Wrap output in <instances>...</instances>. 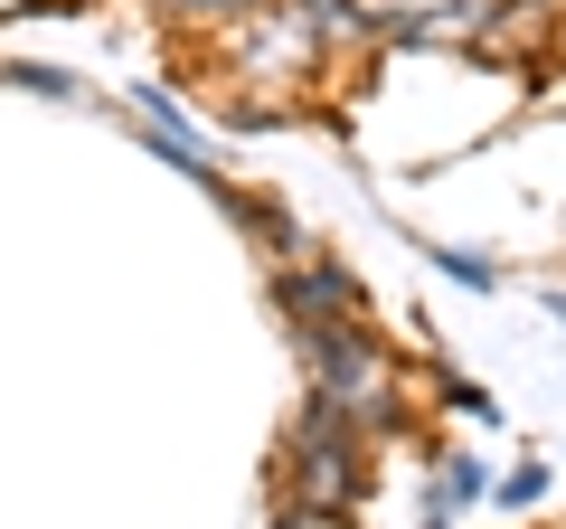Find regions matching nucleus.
<instances>
[{"mask_svg": "<svg viewBox=\"0 0 566 529\" xmlns=\"http://www.w3.org/2000/svg\"><path fill=\"white\" fill-rule=\"evenodd\" d=\"M472 501H482V464H472V454H444V464L424 473V510H416V529H453Z\"/></svg>", "mask_w": 566, "mask_h": 529, "instance_id": "423d86ee", "label": "nucleus"}, {"mask_svg": "<svg viewBox=\"0 0 566 529\" xmlns=\"http://www.w3.org/2000/svg\"><path fill=\"white\" fill-rule=\"evenodd\" d=\"M283 529H322V520H303V510H293V520H283Z\"/></svg>", "mask_w": 566, "mask_h": 529, "instance_id": "ddd939ff", "label": "nucleus"}, {"mask_svg": "<svg viewBox=\"0 0 566 529\" xmlns=\"http://www.w3.org/2000/svg\"><path fill=\"white\" fill-rule=\"evenodd\" d=\"M218 199H227V208H237V218H245V227H255V246H274V256H283V264H303V256H312V246H303V227L283 218V208H274V199H255V189H218Z\"/></svg>", "mask_w": 566, "mask_h": 529, "instance_id": "0eeeda50", "label": "nucleus"}, {"mask_svg": "<svg viewBox=\"0 0 566 529\" xmlns=\"http://www.w3.org/2000/svg\"><path fill=\"white\" fill-rule=\"evenodd\" d=\"M359 483H368V426L312 397L303 426H293V491H303V520H349Z\"/></svg>", "mask_w": 566, "mask_h": 529, "instance_id": "f257e3e1", "label": "nucleus"}, {"mask_svg": "<svg viewBox=\"0 0 566 529\" xmlns=\"http://www.w3.org/2000/svg\"><path fill=\"white\" fill-rule=\"evenodd\" d=\"M10 85H29V95H76V76H57V66H0Z\"/></svg>", "mask_w": 566, "mask_h": 529, "instance_id": "9d476101", "label": "nucleus"}, {"mask_svg": "<svg viewBox=\"0 0 566 529\" xmlns=\"http://www.w3.org/2000/svg\"><path fill=\"white\" fill-rule=\"evenodd\" d=\"M274 303L293 312V331H368V293L349 264L331 256H303V264H283L274 274Z\"/></svg>", "mask_w": 566, "mask_h": 529, "instance_id": "20e7f679", "label": "nucleus"}, {"mask_svg": "<svg viewBox=\"0 0 566 529\" xmlns=\"http://www.w3.org/2000/svg\"><path fill=\"white\" fill-rule=\"evenodd\" d=\"M538 491H547V464H520V473H510V483H501V501H510V510H528V501H538Z\"/></svg>", "mask_w": 566, "mask_h": 529, "instance_id": "9b49d317", "label": "nucleus"}, {"mask_svg": "<svg viewBox=\"0 0 566 529\" xmlns=\"http://www.w3.org/2000/svg\"><path fill=\"white\" fill-rule=\"evenodd\" d=\"M303 369H312V397L340 416H359L368 435L387 426V407H397V369H387V350L368 341V331H303Z\"/></svg>", "mask_w": 566, "mask_h": 529, "instance_id": "f03ea898", "label": "nucleus"}, {"mask_svg": "<svg viewBox=\"0 0 566 529\" xmlns=\"http://www.w3.org/2000/svg\"><path fill=\"white\" fill-rule=\"evenodd\" d=\"M133 123L151 133V152H161L170 170H189V180H218V170H208V143H199V123H189L180 104L161 95V85H133Z\"/></svg>", "mask_w": 566, "mask_h": 529, "instance_id": "39448f33", "label": "nucleus"}, {"mask_svg": "<svg viewBox=\"0 0 566 529\" xmlns=\"http://www.w3.org/2000/svg\"><path fill=\"white\" fill-rule=\"evenodd\" d=\"M227 66H237L245 85H303L312 66H322V29H312L303 0H264V10H245V20H237Z\"/></svg>", "mask_w": 566, "mask_h": 529, "instance_id": "7ed1b4c3", "label": "nucleus"}, {"mask_svg": "<svg viewBox=\"0 0 566 529\" xmlns=\"http://www.w3.org/2000/svg\"><path fill=\"white\" fill-rule=\"evenodd\" d=\"M547 312H557V322H566V284H557V293H547Z\"/></svg>", "mask_w": 566, "mask_h": 529, "instance_id": "f8f14e48", "label": "nucleus"}, {"mask_svg": "<svg viewBox=\"0 0 566 529\" xmlns=\"http://www.w3.org/2000/svg\"><path fill=\"white\" fill-rule=\"evenodd\" d=\"M161 10H180V20H245V10H264V0H161Z\"/></svg>", "mask_w": 566, "mask_h": 529, "instance_id": "1a4fd4ad", "label": "nucleus"}, {"mask_svg": "<svg viewBox=\"0 0 566 529\" xmlns=\"http://www.w3.org/2000/svg\"><path fill=\"white\" fill-rule=\"evenodd\" d=\"M434 274H453L463 293H491V284H501V264H491V256H453V246H434Z\"/></svg>", "mask_w": 566, "mask_h": 529, "instance_id": "6e6552de", "label": "nucleus"}]
</instances>
